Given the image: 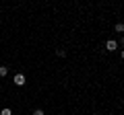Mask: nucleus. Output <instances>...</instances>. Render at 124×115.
<instances>
[{"label":"nucleus","mask_w":124,"mask_h":115,"mask_svg":"<svg viewBox=\"0 0 124 115\" xmlns=\"http://www.w3.org/2000/svg\"><path fill=\"white\" fill-rule=\"evenodd\" d=\"M106 49H108V51H114V49H118V41H114V39L106 41Z\"/></svg>","instance_id":"f257e3e1"},{"label":"nucleus","mask_w":124,"mask_h":115,"mask_svg":"<svg viewBox=\"0 0 124 115\" xmlns=\"http://www.w3.org/2000/svg\"><path fill=\"white\" fill-rule=\"evenodd\" d=\"M15 84H17V86H23V84H25V76L23 74H15Z\"/></svg>","instance_id":"f03ea898"},{"label":"nucleus","mask_w":124,"mask_h":115,"mask_svg":"<svg viewBox=\"0 0 124 115\" xmlns=\"http://www.w3.org/2000/svg\"><path fill=\"white\" fill-rule=\"evenodd\" d=\"M114 31H116V33H124V23H116Z\"/></svg>","instance_id":"7ed1b4c3"},{"label":"nucleus","mask_w":124,"mask_h":115,"mask_svg":"<svg viewBox=\"0 0 124 115\" xmlns=\"http://www.w3.org/2000/svg\"><path fill=\"white\" fill-rule=\"evenodd\" d=\"M6 74H8V68H6V66H0V76H6Z\"/></svg>","instance_id":"20e7f679"},{"label":"nucleus","mask_w":124,"mask_h":115,"mask_svg":"<svg viewBox=\"0 0 124 115\" xmlns=\"http://www.w3.org/2000/svg\"><path fill=\"white\" fill-rule=\"evenodd\" d=\"M0 115H13V111H10L8 107H6V109H2V111H0Z\"/></svg>","instance_id":"39448f33"},{"label":"nucleus","mask_w":124,"mask_h":115,"mask_svg":"<svg viewBox=\"0 0 124 115\" xmlns=\"http://www.w3.org/2000/svg\"><path fill=\"white\" fill-rule=\"evenodd\" d=\"M33 115H44V111H41V109H35V111H33Z\"/></svg>","instance_id":"423d86ee"},{"label":"nucleus","mask_w":124,"mask_h":115,"mask_svg":"<svg viewBox=\"0 0 124 115\" xmlns=\"http://www.w3.org/2000/svg\"><path fill=\"white\" fill-rule=\"evenodd\" d=\"M120 56H122V60H124V49H122V51H120Z\"/></svg>","instance_id":"0eeeda50"},{"label":"nucleus","mask_w":124,"mask_h":115,"mask_svg":"<svg viewBox=\"0 0 124 115\" xmlns=\"http://www.w3.org/2000/svg\"><path fill=\"white\" fill-rule=\"evenodd\" d=\"M122 43H124V37H122Z\"/></svg>","instance_id":"6e6552de"}]
</instances>
